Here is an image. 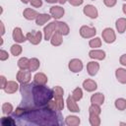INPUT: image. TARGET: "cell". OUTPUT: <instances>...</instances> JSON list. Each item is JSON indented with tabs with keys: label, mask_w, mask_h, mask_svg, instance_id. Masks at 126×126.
I'll use <instances>...</instances> for the list:
<instances>
[{
	"label": "cell",
	"mask_w": 126,
	"mask_h": 126,
	"mask_svg": "<svg viewBox=\"0 0 126 126\" xmlns=\"http://www.w3.org/2000/svg\"><path fill=\"white\" fill-rule=\"evenodd\" d=\"M29 65H30V59L27 57H22L18 61V67L22 70H29Z\"/></svg>",
	"instance_id": "484cf974"
},
{
	"label": "cell",
	"mask_w": 126,
	"mask_h": 126,
	"mask_svg": "<svg viewBox=\"0 0 126 126\" xmlns=\"http://www.w3.org/2000/svg\"><path fill=\"white\" fill-rule=\"evenodd\" d=\"M18 89H19V85H18L17 82L9 81V82H7V85H6L5 89H4V91L7 94H14V93H16L18 91Z\"/></svg>",
	"instance_id": "ac0fdd59"
},
{
	"label": "cell",
	"mask_w": 126,
	"mask_h": 126,
	"mask_svg": "<svg viewBox=\"0 0 126 126\" xmlns=\"http://www.w3.org/2000/svg\"><path fill=\"white\" fill-rule=\"evenodd\" d=\"M122 10H123V13L126 15V4H124V5L122 6Z\"/></svg>",
	"instance_id": "f6af8a7d"
},
{
	"label": "cell",
	"mask_w": 126,
	"mask_h": 126,
	"mask_svg": "<svg viewBox=\"0 0 126 126\" xmlns=\"http://www.w3.org/2000/svg\"><path fill=\"white\" fill-rule=\"evenodd\" d=\"M100 105H97V104H94V103H92V105L90 106L89 108V112L90 113H94V114H100L101 112V109L99 107Z\"/></svg>",
	"instance_id": "e575fe53"
},
{
	"label": "cell",
	"mask_w": 126,
	"mask_h": 126,
	"mask_svg": "<svg viewBox=\"0 0 126 126\" xmlns=\"http://www.w3.org/2000/svg\"><path fill=\"white\" fill-rule=\"evenodd\" d=\"M20 91L23 96V106L26 107L45 106L53 98V90L45 87V85L23 84Z\"/></svg>",
	"instance_id": "6da1fadb"
},
{
	"label": "cell",
	"mask_w": 126,
	"mask_h": 126,
	"mask_svg": "<svg viewBox=\"0 0 126 126\" xmlns=\"http://www.w3.org/2000/svg\"><path fill=\"white\" fill-rule=\"evenodd\" d=\"M0 26H1V35H3L5 33V28H4L3 22H0Z\"/></svg>",
	"instance_id": "7bdbcfd3"
},
{
	"label": "cell",
	"mask_w": 126,
	"mask_h": 126,
	"mask_svg": "<svg viewBox=\"0 0 126 126\" xmlns=\"http://www.w3.org/2000/svg\"><path fill=\"white\" fill-rule=\"evenodd\" d=\"M68 1L72 6H80L84 2V0H68Z\"/></svg>",
	"instance_id": "ab89813d"
},
{
	"label": "cell",
	"mask_w": 126,
	"mask_h": 126,
	"mask_svg": "<svg viewBox=\"0 0 126 126\" xmlns=\"http://www.w3.org/2000/svg\"><path fill=\"white\" fill-rule=\"evenodd\" d=\"M64 13H65L64 8H62L61 6H52L50 8V15L55 20H59L60 18H62Z\"/></svg>",
	"instance_id": "8fae6325"
},
{
	"label": "cell",
	"mask_w": 126,
	"mask_h": 126,
	"mask_svg": "<svg viewBox=\"0 0 126 126\" xmlns=\"http://www.w3.org/2000/svg\"><path fill=\"white\" fill-rule=\"evenodd\" d=\"M0 81H1V85H0V88L2 89V90H4L5 89V87H6V85H7V80H6V78L4 77V76H0Z\"/></svg>",
	"instance_id": "60d3db41"
},
{
	"label": "cell",
	"mask_w": 126,
	"mask_h": 126,
	"mask_svg": "<svg viewBox=\"0 0 126 126\" xmlns=\"http://www.w3.org/2000/svg\"><path fill=\"white\" fill-rule=\"evenodd\" d=\"M30 3H31L32 6L34 7V8H39V7H41V5H42V1H41V0H31Z\"/></svg>",
	"instance_id": "f35d334b"
},
{
	"label": "cell",
	"mask_w": 126,
	"mask_h": 126,
	"mask_svg": "<svg viewBox=\"0 0 126 126\" xmlns=\"http://www.w3.org/2000/svg\"><path fill=\"white\" fill-rule=\"evenodd\" d=\"M92 1H94V0H92Z\"/></svg>",
	"instance_id": "c3c4849f"
},
{
	"label": "cell",
	"mask_w": 126,
	"mask_h": 126,
	"mask_svg": "<svg viewBox=\"0 0 126 126\" xmlns=\"http://www.w3.org/2000/svg\"><path fill=\"white\" fill-rule=\"evenodd\" d=\"M72 96H73V98L76 101L82 99V97H83V91H82V89L81 88H76L73 91V93H72Z\"/></svg>",
	"instance_id": "f546056e"
},
{
	"label": "cell",
	"mask_w": 126,
	"mask_h": 126,
	"mask_svg": "<svg viewBox=\"0 0 126 126\" xmlns=\"http://www.w3.org/2000/svg\"><path fill=\"white\" fill-rule=\"evenodd\" d=\"M50 19H51V16L48 14H38V16L35 19V24L37 26H43Z\"/></svg>",
	"instance_id": "7402d4cb"
},
{
	"label": "cell",
	"mask_w": 126,
	"mask_h": 126,
	"mask_svg": "<svg viewBox=\"0 0 126 126\" xmlns=\"http://www.w3.org/2000/svg\"><path fill=\"white\" fill-rule=\"evenodd\" d=\"M62 41H63V34H62V32H59V31H56L52 34V36L50 38L51 44L54 45V46H59L62 43Z\"/></svg>",
	"instance_id": "7c38bea8"
},
{
	"label": "cell",
	"mask_w": 126,
	"mask_h": 126,
	"mask_svg": "<svg viewBox=\"0 0 126 126\" xmlns=\"http://www.w3.org/2000/svg\"><path fill=\"white\" fill-rule=\"evenodd\" d=\"M9 58V54L7 51H5L4 49H1L0 50V60L1 61H5Z\"/></svg>",
	"instance_id": "8d00e7d4"
},
{
	"label": "cell",
	"mask_w": 126,
	"mask_h": 126,
	"mask_svg": "<svg viewBox=\"0 0 126 126\" xmlns=\"http://www.w3.org/2000/svg\"><path fill=\"white\" fill-rule=\"evenodd\" d=\"M66 102H67V107H68V109H69L71 112H79V111H80V108H79V106H78L76 100L73 98L72 95H69V96L67 97Z\"/></svg>",
	"instance_id": "5bb4252c"
},
{
	"label": "cell",
	"mask_w": 126,
	"mask_h": 126,
	"mask_svg": "<svg viewBox=\"0 0 126 126\" xmlns=\"http://www.w3.org/2000/svg\"><path fill=\"white\" fill-rule=\"evenodd\" d=\"M57 31L61 32L63 35H67L69 33V32H70V29H69V27H68V25L66 23L58 21V23H57Z\"/></svg>",
	"instance_id": "d4e9b609"
},
{
	"label": "cell",
	"mask_w": 126,
	"mask_h": 126,
	"mask_svg": "<svg viewBox=\"0 0 126 126\" xmlns=\"http://www.w3.org/2000/svg\"><path fill=\"white\" fill-rule=\"evenodd\" d=\"M99 69V64L95 61H91L87 64V71L90 76H94L96 75L97 71Z\"/></svg>",
	"instance_id": "4fadbf2b"
},
{
	"label": "cell",
	"mask_w": 126,
	"mask_h": 126,
	"mask_svg": "<svg viewBox=\"0 0 126 126\" xmlns=\"http://www.w3.org/2000/svg\"><path fill=\"white\" fill-rule=\"evenodd\" d=\"M22 50H23V48H22V46L19 45V44H13V45L11 46V53H12L14 56L20 55V54L22 53Z\"/></svg>",
	"instance_id": "836d02e7"
},
{
	"label": "cell",
	"mask_w": 126,
	"mask_h": 126,
	"mask_svg": "<svg viewBox=\"0 0 126 126\" xmlns=\"http://www.w3.org/2000/svg\"><path fill=\"white\" fill-rule=\"evenodd\" d=\"M2 112L4 114H6V115L11 114L13 112V105L11 103H9V102L3 103V105H2Z\"/></svg>",
	"instance_id": "4dcf8cb0"
},
{
	"label": "cell",
	"mask_w": 126,
	"mask_h": 126,
	"mask_svg": "<svg viewBox=\"0 0 126 126\" xmlns=\"http://www.w3.org/2000/svg\"><path fill=\"white\" fill-rule=\"evenodd\" d=\"M47 77L43 73H36L33 77V83L37 85H46L47 83Z\"/></svg>",
	"instance_id": "ffe728a7"
},
{
	"label": "cell",
	"mask_w": 126,
	"mask_h": 126,
	"mask_svg": "<svg viewBox=\"0 0 126 126\" xmlns=\"http://www.w3.org/2000/svg\"><path fill=\"white\" fill-rule=\"evenodd\" d=\"M47 3H50V4H54V3H56L58 0H45Z\"/></svg>",
	"instance_id": "ee69618b"
},
{
	"label": "cell",
	"mask_w": 126,
	"mask_h": 126,
	"mask_svg": "<svg viewBox=\"0 0 126 126\" xmlns=\"http://www.w3.org/2000/svg\"><path fill=\"white\" fill-rule=\"evenodd\" d=\"M57 23H58V21H54V22H51L50 24H48L46 27H44L43 32H44L45 40H50L52 34L57 31Z\"/></svg>",
	"instance_id": "3957f363"
},
{
	"label": "cell",
	"mask_w": 126,
	"mask_h": 126,
	"mask_svg": "<svg viewBox=\"0 0 126 126\" xmlns=\"http://www.w3.org/2000/svg\"><path fill=\"white\" fill-rule=\"evenodd\" d=\"M90 123L92 126H98L100 124V118L98 114H94V113H90Z\"/></svg>",
	"instance_id": "83f0119b"
},
{
	"label": "cell",
	"mask_w": 126,
	"mask_h": 126,
	"mask_svg": "<svg viewBox=\"0 0 126 126\" xmlns=\"http://www.w3.org/2000/svg\"><path fill=\"white\" fill-rule=\"evenodd\" d=\"M63 94H64V91L61 87L57 86L53 89V96H63Z\"/></svg>",
	"instance_id": "d590c367"
},
{
	"label": "cell",
	"mask_w": 126,
	"mask_h": 126,
	"mask_svg": "<svg viewBox=\"0 0 126 126\" xmlns=\"http://www.w3.org/2000/svg\"><path fill=\"white\" fill-rule=\"evenodd\" d=\"M115 76H116V79L119 83L126 84V69H123V68L116 69Z\"/></svg>",
	"instance_id": "d6986e66"
},
{
	"label": "cell",
	"mask_w": 126,
	"mask_h": 126,
	"mask_svg": "<svg viewBox=\"0 0 126 126\" xmlns=\"http://www.w3.org/2000/svg\"><path fill=\"white\" fill-rule=\"evenodd\" d=\"M114 104H115V107L118 110H124L126 108V99H124V98H117L115 100Z\"/></svg>",
	"instance_id": "f1b7e54d"
},
{
	"label": "cell",
	"mask_w": 126,
	"mask_h": 126,
	"mask_svg": "<svg viewBox=\"0 0 126 126\" xmlns=\"http://www.w3.org/2000/svg\"><path fill=\"white\" fill-rule=\"evenodd\" d=\"M96 33L95 28H91L88 26H82L80 29V35L84 38H91L94 37Z\"/></svg>",
	"instance_id": "8992f818"
},
{
	"label": "cell",
	"mask_w": 126,
	"mask_h": 126,
	"mask_svg": "<svg viewBox=\"0 0 126 126\" xmlns=\"http://www.w3.org/2000/svg\"><path fill=\"white\" fill-rule=\"evenodd\" d=\"M12 36H13V39L18 42V43H22V42H25L27 40V36H25L22 32V30L21 28H15L13 30V33H12Z\"/></svg>",
	"instance_id": "30bf717a"
},
{
	"label": "cell",
	"mask_w": 126,
	"mask_h": 126,
	"mask_svg": "<svg viewBox=\"0 0 126 126\" xmlns=\"http://www.w3.org/2000/svg\"><path fill=\"white\" fill-rule=\"evenodd\" d=\"M23 15H24V17H25L27 20L32 21V20L36 19V17L38 16V13H37L35 10L32 9V8H26V9L24 10V12H23Z\"/></svg>",
	"instance_id": "e0dca14e"
},
{
	"label": "cell",
	"mask_w": 126,
	"mask_h": 126,
	"mask_svg": "<svg viewBox=\"0 0 126 126\" xmlns=\"http://www.w3.org/2000/svg\"><path fill=\"white\" fill-rule=\"evenodd\" d=\"M83 12H84V14L86 16H88V17H90L92 19H95L98 16L97 10L94 5H86L84 7V9H83Z\"/></svg>",
	"instance_id": "9c48e42d"
},
{
	"label": "cell",
	"mask_w": 126,
	"mask_h": 126,
	"mask_svg": "<svg viewBox=\"0 0 126 126\" xmlns=\"http://www.w3.org/2000/svg\"><path fill=\"white\" fill-rule=\"evenodd\" d=\"M26 107V106H25ZM19 118H25L35 125H60L61 114L58 110H52L46 105L41 107H26L24 114Z\"/></svg>",
	"instance_id": "7a4b0ae2"
},
{
	"label": "cell",
	"mask_w": 126,
	"mask_h": 126,
	"mask_svg": "<svg viewBox=\"0 0 126 126\" xmlns=\"http://www.w3.org/2000/svg\"><path fill=\"white\" fill-rule=\"evenodd\" d=\"M89 45L92 47V48H97V47H100L101 45V39L99 37H94L90 40L89 42Z\"/></svg>",
	"instance_id": "d6a6232c"
},
{
	"label": "cell",
	"mask_w": 126,
	"mask_h": 126,
	"mask_svg": "<svg viewBox=\"0 0 126 126\" xmlns=\"http://www.w3.org/2000/svg\"><path fill=\"white\" fill-rule=\"evenodd\" d=\"M104 101V95L101 93H95L91 96V102L97 104V105H101Z\"/></svg>",
	"instance_id": "44dd1931"
},
{
	"label": "cell",
	"mask_w": 126,
	"mask_h": 126,
	"mask_svg": "<svg viewBox=\"0 0 126 126\" xmlns=\"http://www.w3.org/2000/svg\"><path fill=\"white\" fill-rule=\"evenodd\" d=\"M68 67H69V69H70L71 72H73V73H79L83 69V63H82V61L80 59L74 58V59L70 60L69 64H68Z\"/></svg>",
	"instance_id": "ba28073f"
},
{
	"label": "cell",
	"mask_w": 126,
	"mask_h": 126,
	"mask_svg": "<svg viewBox=\"0 0 126 126\" xmlns=\"http://www.w3.org/2000/svg\"><path fill=\"white\" fill-rule=\"evenodd\" d=\"M32 79V75H31V71L30 70H20L17 73V81L19 83L23 84H28L30 83Z\"/></svg>",
	"instance_id": "277c9868"
},
{
	"label": "cell",
	"mask_w": 126,
	"mask_h": 126,
	"mask_svg": "<svg viewBox=\"0 0 126 126\" xmlns=\"http://www.w3.org/2000/svg\"><path fill=\"white\" fill-rule=\"evenodd\" d=\"M80 118L77 117V116H67L66 119H65V124L68 125V126H78L80 124Z\"/></svg>",
	"instance_id": "cb8c5ba5"
},
{
	"label": "cell",
	"mask_w": 126,
	"mask_h": 126,
	"mask_svg": "<svg viewBox=\"0 0 126 126\" xmlns=\"http://www.w3.org/2000/svg\"><path fill=\"white\" fill-rule=\"evenodd\" d=\"M39 60L37 58H32L30 59V65H29V70L31 72H33V71H36L38 68H39Z\"/></svg>",
	"instance_id": "4316f807"
},
{
	"label": "cell",
	"mask_w": 126,
	"mask_h": 126,
	"mask_svg": "<svg viewBox=\"0 0 126 126\" xmlns=\"http://www.w3.org/2000/svg\"><path fill=\"white\" fill-rule=\"evenodd\" d=\"M115 26H116V30L119 33H123L126 30V19L125 18H119L116 23H115Z\"/></svg>",
	"instance_id": "603a6c76"
},
{
	"label": "cell",
	"mask_w": 126,
	"mask_h": 126,
	"mask_svg": "<svg viewBox=\"0 0 126 126\" xmlns=\"http://www.w3.org/2000/svg\"><path fill=\"white\" fill-rule=\"evenodd\" d=\"M66 1H67V0H58V2H59L60 4H65Z\"/></svg>",
	"instance_id": "bcb514c9"
},
{
	"label": "cell",
	"mask_w": 126,
	"mask_h": 126,
	"mask_svg": "<svg viewBox=\"0 0 126 126\" xmlns=\"http://www.w3.org/2000/svg\"><path fill=\"white\" fill-rule=\"evenodd\" d=\"M119 62H120L121 65L126 66V54H123V55L120 56V58H119Z\"/></svg>",
	"instance_id": "b9f144b4"
},
{
	"label": "cell",
	"mask_w": 126,
	"mask_h": 126,
	"mask_svg": "<svg viewBox=\"0 0 126 126\" xmlns=\"http://www.w3.org/2000/svg\"><path fill=\"white\" fill-rule=\"evenodd\" d=\"M116 2H117V0H103L104 5H105L106 7H109V8L115 6V5H116Z\"/></svg>",
	"instance_id": "74e56055"
},
{
	"label": "cell",
	"mask_w": 126,
	"mask_h": 126,
	"mask_svg": "<svg viewBox=\"0 0 126 126\" xmlns=\"http://www.w3.org/2000/svg\"><path fill=\"white\" fill-rule=\"evenodd\" d=\"M1 124L3 126H13L16 124V121L12 117H2L1 118Z\"/></svg>",
	"instance_id": "1f68e13d"
},
{
	"label": "cell",
	"mask_w": 126,
	"mask_h": 126,
	"mask_svg": "<svg viewBox=\"0 0 126 126\" xmlns=\"http://www.w3.org/2000/svg\"><path fill=\"white\" fill-rule=\"evenodd\" d=\"M83 87L84 89L87 91V92H94L96 90L97 88V85L96 83L94 81V80H91V79H87L83 82Z\"/></svg>",
	"instance_id": "2e32d148"
},
{
	"label": "cell",
	"mask_w": 126,
	"mask_h": 126,
	"mask_svg": "<svg viewBox=\"0 0 126 126\" xmlns=\"http://www.w3.org/2000/svg\"><path fill=\"white\" fill-rule=\"evenodd\" d=\"M27 39L32 43V44H38L41 41V37H42V33L41 32H28L27 33Z\"/></svg>",
	"instance_id": "52a82bcc"
},
{
	"label": "cell",
	"mask_w": 126,
	"mask_h": 126,
	"mask_svg": "<svg viewBox=\"0 0 126 126\" xmlns=\"http://www.w3.org/2000/svg\"><path fill=\"white\" fill-rule=\"evenodd\" d=\"M124 1H126V0H124Z\"/></svg>",
	"instance_id": "681fc988"
},
{
	"label": "cell",
	"mask_w": 126,
	"mask_h": 126,
	"mask_svg": "<svg viewBox=\"0 0 126 126\" xmlns=\"http://www.w3.org/2000/svg\"><path fill=\"white\" fill-rule=\"evenodd\" d=\"M101 35H102V38L103 40L106 42V43H112L115 41L116 39V35H115V32L112 29L110 28H106L102 31L101 32Z\"/></svg>",
	"instance_id": "5b68a950"
},
{
	"label": "cell",
	"mask_w": 126,
	"mask_h": 126,
	"mask_svg": "<svg viewBox=\"0 0 126 126\" xmlns=\"http://www.w3.org/2000/svg\"><path fill=\"white\" fill-rule=\"evenodd\" d=\"M24 4H27V3H29V2H31V0H21Z\"/></svg>",
	"instance_id": "7dc6e473"
},
{
	"label": "cell",
	"mask_w": 126,
	"mask_h": 126,
	"mask_svg": "<svg viewBox=\"0 0 126 126\" xmlns=\"http://www.w3.org/2000/svg\"><path fill=\"white\" fill-rule=\"evenodd\" d=\"M89 56L92 59L103 60L105 58V52L103 50H99V49H93L89 52Z\"/></svg>",
	"instance_id": "9a60e30c"
}]
</instances>
